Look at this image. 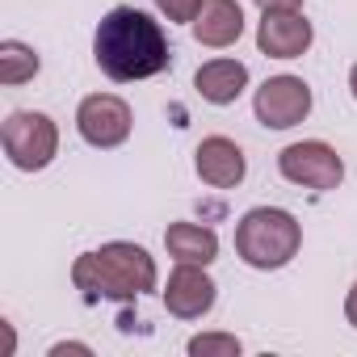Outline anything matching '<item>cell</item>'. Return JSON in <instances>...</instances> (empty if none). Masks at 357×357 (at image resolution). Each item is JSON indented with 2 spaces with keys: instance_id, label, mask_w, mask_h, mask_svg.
<instances>
[{
  "instance_id": "ba28073f",
  "label": "cell",
  "mask_w": 357,
  "mask_h": 357,
  "mask_svg": "<svg viewBox=\"0 0 357 357\" xmlns=\"http://www.w3.org/2000/svg\"><path fill=\"white\" fill-rule=\"evenodd\" d=\"M219 290L206 273V265H185V261H176V269L168 273V286H164V307L168 315L176 319H202L211 307H215Z\"/></svg>"
},
{
  "instance_id": "7a4b0ae2",
  "label": "cell",
  "mask_w": 357,
  "mask_h": 357,
  "mask_svg": "<svg viewBox=\"0 0 357 357\" xmlns=\"http://www.w3.org/2000/svg\"><path fill=\"white\" fill-rule=\"evenodd\" d=\"M72 282H76V290H84L89 298L130 303V298L155 290V261H151V252H147L143 244L114 240V244H101L97 252L76 257Z\"/></svg>"
},
{
  "instance_id": "9a60e30c",
  "label": "cell",
  "mask_w": 357,
  "mask_h": 357,
  "mask_svg": "<svg viewBox=\"0 0 357 357\" xmlns=\"http://www.w3.org/2000/svg\"><path fill=\"white\" fill-rule=\"evenodd\" d=\"M185 349H190V357H240L244 353V344L231 332H202Z\"/></svg>"
},
{
  "instance_id": "ffe728a7",
  "label": "cell",
  "mask_w": 357,
  "mask_h": 357,
  "mask_svg": "<svg viewBox=\"0 0 357 357\" xmlns=\"http://www.w3.org/2000/svg\"><path fill=\"white\" fill-rule=\"evenodd\" d=\"M349 89H353V101H357V63H353V72H349Z\"/></svg>"
},
{
  "instance_id": "277c9868",
  "label": "cell",
  "mask_w": 357,
  "mask_h": 357,
  "mask_svg": "<svg viewBox=\"0 0 357 357\" xmlns=\"http://www.w3.org/2000/svg\"><path fill=\"white\" fill-rule=\"evenodd\" d=\"M0 143H5V155H9L13 168L43 172L59 151V126L51 122V114L17 109V114L5 118V126H0Z\"/></svg>"
},
{
  "instance_id": "3957f363",
  "label": "cell",
  "mask_w": 357,
  "mask_h": 357,
  "mask_svg": "<svg viewBox=\"0 0 357 357\" xmlns=\"http://www.w3.org/2000/svg\"><path fill=\"white\" fill-rule=\"evenodd\" d=\"M303 227L282 206H257L236 223V252L252 269H282L298 257Z\"/></svg>"
},
{
  "instance_id": "d6986e66",
  "label": "cell",
  "mask_w": 357,
  "mask_h": 357,
  "mask_svg": "<svg viewBox=\"0 0 357 357\" xmlns=\"http://www.w3.org/2000/svg\"><path fill=\"white\" fill-rule=\"evenodd\" d=\"M344 319L357 328V282H353V290H349V298H344Z\"/></svg>"
},
{
  "instance_id": "9c48e42d",
  "label": "cell",
  "mask_w": 357,
  "mask_h": 357,
  "mask_svg": "<svg viewBox=\"0 0 357 357\" xmlns=\"http://www.w3.org/2000/svg\"><path fill=\"white\" fill-rule=\"evenodd\" d=\"M311 38H315V30L303 17V9H269V13H261V26H257L261 55H269V59H298L311 47Z\"/></svg>"
},
{
  "instance_id": "52a82bcc",
  "label": "cell",
  "mask_w": 357,
  "mask_h": 357,
  "mask_svg": "<svg viewBox=\"0 0 357 357\" xmlns=\"http://www.w3.org/2000/svg\"><path fill=\"white\" fill-rule=\"evenodd\" d=\"M130 126H135L130 105H126L122 97H114V93H93V97H84L80 109H76V130H80V139H84L89 147H101V151L122 147V143L130 139Z\"/></svg>"
},
{
  "instance_id": "8992f818",
  "label": "cell",
  "mask_w": 357,
  "mask_h": 357,
  "mask_svg": "<svg viewBox=\"0 0 357 357\" xmlns=\"http://www.w3.org/2000/svg\"><path fill=\"white\" fill-rule=\"evenodd\" d=\"M252 114L269 130H290L311 114V84L303 76H269L252 97Z\"/></svg>"
},
{
  "instance_id": "5b68a950",
  "label": "cell",
  "mask_w": 357,
  "mask_h": 357,
  "mask_svg": "<svg viewBox=\"0 0 357 357\" xmlns=\"http://www.w3.org/2000/svg\"><path fill=\"white\" fill-rule=\"evenodd\" d=\"M278 172L303 190H336L344 181V160L324 139H303L278 151Z\"/></svg>"
},
{
  "instance_id": "2e32d148",
  "label": "cell",
  "mask_w": 357,
  "mask_h": 357,
  "mask_svg": "<svg viewBox=\"0 0 357 357\" xmlns=\"http://www.w3.org/2000/svg\"><path fill=\"white\" fill-rule=\"evenodd\" d=\"M151 5H155L168 22H185V26H194V17L202 13L206 0H151Z\"/></svg>"
},
{
  "instance_id": "5bb4252c",
  "label": "cell",
  "mask_w": 357,
  "mask_h": 357,
  "mask_svg": "<svg viewBox=\"0 0 357 357\" xmlns=\"http://www.w3.org/2000/svg\"><path fill=\"white\" fill-rule=\"evenodd\" d=\"M38 68H43V59H38L34 47H26V43H17V38H5V43H0V84H5V89H17V84L34 80Z\"/></svg>"
},
{
  "instance_id": "4fadbf2b",
  "label": "cell",
  "mask_w": 357,
  "mask_h": 357,
  "mask_svg": "<svg viewBox=\"0 0 357 357\" xmlns=\"http://www.w3.org/2000/svg\"><path fill=\"white\" fill-rule=\"evenodd\" d=\"M164 248H168V257L185 261V265H211L219 257V236L198 223H172L164 231Z\"/></svg>"
},
{
  "instance_id": "6da1fadb",
  "label": "cell",
  "mask_w": 357,
  "mask_h": 357,
  "mask_svg": "<svg viewBox=\"0 0 357 357\" xmlns=\"http://www.w3.org/2000/svg\"><path fill=\"white\" fill-rule=\"evenodd\" d=\"M93 59L97 68L118 80V84H135V80H151L172 63V47L164 26L130 5H118L101 17L97 34H93Z\"/></svg>"
},
{
  "instance_id": "ac0fdd59",
  "label": "cell",
  "mask_w": 357,
  "mask_h": 357,
  "mask_svg": "<svg viewBox=\"0 0 357 357\" xmlns=\"http://www.w3.org/2000/svg\"><path fill=\"white\" fill-rule=\"evenodd\" d=\"M63 353H93L89 344H80V340H63V344H55L51 349V357H63Z\"/></svg>"
},
{
  "instance_id": "30bf717a",
  "label": "cell",
  "mask_w": 357,
  "mask_h": 357,
  "mask_svg": "<svg viewBox=\"0 0 357 357\" xmlns=\"http://www.w3.org/2000/svg\"><path fill=\"white\" fill-rule=\"evenodd\" d=\"M194 168H198V176H202L206 185H215V190H231V185L244 181L248 160H244V151H240L236 139H227V135H211V139L198 143V151H194Z\"/></svg>"
},
{
  "instance_id": "8fae6325",
  "label": "cell",
  "mask_w": 357,
  "mask_h": 357,
  "mask_svg": "<svg viewBox=\"0 0 357 357\" xmlns=\"http://www.w3.org/2000/svg\"><path fill=\"white\" fill-rule=\"evenodd\" d=\"M240 34H244V9L236 5V0H206L202 13L194 17V38H198L202 47L223 51V47H231Z\"/></svg>"
},
{
  "instance_id": "7c38bea8",
  "label": "cell",
  "mask_w": 357,
  "mask_h": 357,
  "mask_svg": "<svg viewBox=\"0 0 357 357\" xmlns=\"http://www.w3.org/2000/svg\"><path fill=\"white\" fill-rule=\"evenodd\" d=\"M194 89H198L202 101H211V105H231V101H240V93L248 89V68H244L240 59H211V63L198 68Z\"/></svg>"
},
{
  "instance_id": "e0dca14e",
  "label": "cell",
  "mask_w": 357,
  "mask_h": 357,
  "mask_svg": "<svg viewBox=\"0 0 357 357\" xmlns=\"http://www.w3.org/2000/svg\"><path fill=\"white\" fill-rule=\"evenodd\" d=\"M252 5L261 13H269V9H303V0H252Z\"/></svg>"
}]
</instances>
